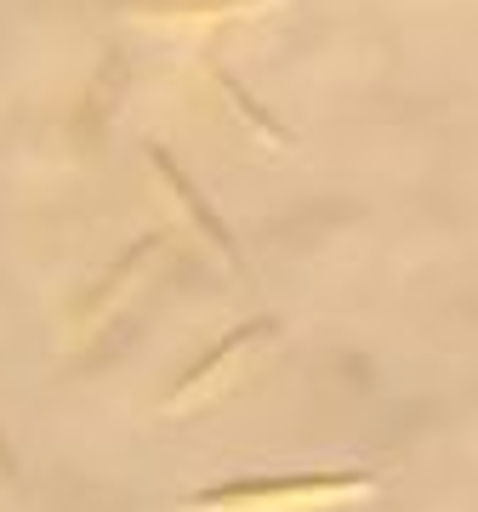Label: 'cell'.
Segmentation results:
<instances>
[{"instance_id":"cell-1","label":"cell","mask_w":478,"mask_h":512,"mask_svg":"<svg viewBox=\"0 0 478 512\" xmlns=\"http://www.w3.org/2000/svg\"><path fill=\"white\" fill-rule=\"evenodd\" d=\"M370 478H257V484H222V490L200 495V507L211 512H234V507H319L336 495H365Z\"/></svg>"}]
</instances>
